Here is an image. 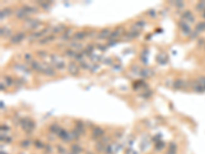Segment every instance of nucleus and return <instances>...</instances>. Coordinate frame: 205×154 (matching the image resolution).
Listing matches in <instances>:
<instances>
[{"label": "nucleus", "mask_w": 205, "mask_h": 154, "mask_svg": "<svg viewBox=\"0 0 205 154\" xmlns=\"http://www.w3.org/2000/svg\"><path fill=\"white\" fill-rule=\"evenodd\" d=\"M102 135H104V129L102 128H95L94 129H93V137H100V136H102Z\"/></svg>", "instance_id": "nucleus-1"}, {"label": "nucleus", "mask_w": 205, "mask_h": 154, "mask_svg": "<svg viewBox=\"0 0 205 154\" xmlns=\"http://www.w3.org/2000/svg\"><path fill=\"white\" fill-rule=\"evenodd\" d=\"M71 148H72V152L75 153V154H78V153L81 152V148H80L79 146H77V145H73Z\"/></svg>", "instance_id": "nucleus-2"}, {"label": "nucleus", "mask_w": 205, "mask_h": 154, "mask_svg": "<svg viewBox=\"0 0 205 154\" xmlns=\"http://www.w3.org/2000/svg\"><path fill=\"white\" fill-rule=\"evenodd\" d=\"M29 145H30V140H25V141L22 143V146H25V147H27Z\"/></svg>", "instance_id": "nucleus-3"}]
</instances>
